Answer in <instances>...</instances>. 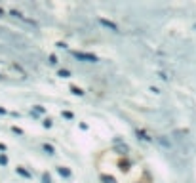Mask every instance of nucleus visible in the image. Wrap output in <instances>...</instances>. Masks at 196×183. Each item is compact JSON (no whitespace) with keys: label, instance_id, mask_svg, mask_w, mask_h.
<instances>
[{"label":"nucleus","instance_id":"nucleus-1","mask_svg":"<svg viewBox=\"0 0 196 183\" xmlns=\"http://www.w3.org/2000/svg\"><path fill=\"white\" fill-rule=\"evenodd\" d=\"M72 55H74L76 59H80V61H86V63H95L97 61V55L90 54V52H72Z\"/></svg>","mask_w":196,"mask_h":183},{"label":"nucleus","instance_id":"nucleus-2","mask_svg":"<svg viewBox=\"0 0 196 183\" xmlns=\"http://www.w3.org/2000/svg\"><path fill=\"white\" fill-rule=\"evenodd\" d=\"M99 23L103 25V27H107V29L114 31V33H118V31H120V29H118V25H116V23H112V21H108V19H103V17H99Z\"/></svg>","mask_w":196,"mask_h":183},{"label":"nucleus","instance_id":"nucleus-3","mask_svg":"<svg viewBox=\"0 0 196 183\" xmlns=\"http://www.w3.org/2000/svg\"><path fill=\"white\" fill-rule=\"evenodd\" d=\"M10 13H12L13 17H17V19H21V21H25V23H31V25H34V27H36V23H34V21H33V19H29V17H25L21 12H17V10H12Z\"/></svg>","mask_w":196,"mask_h":183},{"label":"nucleus","instance_id":"nucleus-4","mask_svg":"<svg viewBox=\"0 0 196 183\" xmlns=\"http://www.w3.org/2000/svg\"><path fill=\"white\" fill-rule=\"evenodd\" d=\"M57 174H59L61 178H67V179L72 175V172L69 170V168H65V166H59V168H57Z\"/></svg>","mask_w":196,"mask_h":183},{"label":"nucleus","instance_id":"nucleus-5","mask_svg":"<svg viewBox=\"0 0 196 183\" xmlns=\"http://www.w3.org/2000/svg\"><path fill=\"white\" fill-rule=\"evenodd\" d=\"M15 172H17L19 175H23V178H27V179H31V178H33V174L29 172V170H25L23 166H17V168H15Z\"/></svg>","mask_w":196,"mask_h":183},{"label":"nucleus","instance_id":"nucleus-6","mask_svg":"<svg viewBox=\"0 0 196 183\" xmlns=\"http://www.w3.org/2000/svg\"><path fill=\"white\" fill-rule=\"evenodd\" d=\"M101 181L103 183H116V179L112 175H107V174H101Z\"/></svg>","mask_w":196,"mask_h":183},{"label":"nucleus","instance_id":"nucleus-7","mask_svg":"<svg viewBox=\"0 0 196 183\" xmlns=\"http://www.w3.org/2000/svg\"><path fill=\"white\" fill-rule=\"evenodd\" d=\"M70 92H72L74 95H84V90H82L80 86H74V84L70 86Z\"/></svg>","mask_w":196,"mask_h":183},{"label":"nucleus","instance_id":"nucleus-8","mask_svg":"<svg viewBox=\"0 0 196 183\" xmlns=\"http://www.w3.org/2000/svg\"><path fill=\"white\" fill-rule=\"evenodd\" d=\"M57 76H61V78H69L70 73L67 71V69H59V71H57Z\"/></svg>","mask_w":196,"mask_h":183},{"label":"nucleus","instance_id":"nucleus-9","mask_svg":"<svg viewBox=\"0 0 196 183\" xmlns=\"http://www.w3.org/2000/svg\"><path fill=\"white\" fill-rule=\"evenodd\" d=\"M137 136H139L143 141H150V137L147 136V132H143V130H137Z\"/></svg>","mask_w":196,"mask_h":183},{"label":"nucleus","instance_id":"nucleus-10","mask_svg":"<svg viewBox=\"0 0 196 183\" xmlns=\"http://www.w3.org/2000/svg\"><path fill=\"white\" fill-rule=\"evenodd\" d=\"M42 112H44V107H42V105H34L33 107V115H42Z\"/></svg>","mask_w":196,"mask_h":183},{"label":"nucleus","instance_id":"nucleus-11","mask_svg":"<svg viewBox=\"0 0 196 183\" xmlns=\"http://www.w3.org/2000/svg\"><path fill=\"white\" fill-rule=\"evenodd\" d=\"M120 170L122 172H128L129 170V162H128V160H122V162H120Z\"/></svg>","mask_w":196,"mask_h":183},{"label":"nucleus","instance_id":"nucleus-12","mask_svg":"<svg viewBox=\"0 0 196 183\" xmlns=\"http://www.w3.org/2000/svg\"><path fill=\"white\" fill-rule=\"evenodd\" d=\"M44 151H46L48 154H55V149H53V145H48V143H46V145H44Z\"/></svg>","mask_w":196,"mask_h":183},{"label":"nucleus","instance_id":"nucleus-13","mask_svg":"<svg viewBox=\"0 0 196 183\" xmlns=\"http://www.w3.org/2000/svg\"><path fill=\"white\" fill-rule=\"evenodd\" d=\"M61 115H63L65 118H69V120H72V118H74V115H72V112H70V111H63V112H61Z\"/></svg>","mask_w":196,"mask_h":183},{"label":"nucleus","instance_id":"nucleus-14","mask_svg":"<svg viewBox=\"0 0 196 183\" xmlns=\"http://www.w3.org/2000/svg\"><path fill=\"white\" fill-rule=\"evenodd\" d=\"M42 183H53V181H52V178H50L48 174H42Z\"/></svg>","mask_w":196,"mask_h":183},{"label":"nucleus","instance_id":"nucleus-15","mask_svg":"<svg viewBox=\"0 0 196 183\" xmlns=\"http://www.w3.org/2000/svg\"><path fill=\"white\" fill-rule=\"evenodd\" d=\"M0 164H2V166L8 164V157H6V154H0Z\"/></svg>","mask_w":196,"mask_h":183},{"label":"nucleus","instance_id":"nucleus-16","mask_svg":"<svg viewBox=\"0 0 196 183\" xmlns=\"http://www.w3.org/2000/svg\"><path fill=\"white\" fill-rule=\"evenodd\" d=\"M52 124H53L52 118H46V120H44V128H52Z\"/></svg>","mask_w":196,"mask_h":183},{"label":"nucleus","instance_id":"nucleus-17","mask_svg":"<svg viewBox=\"0 0 196 183\" xmlns=\"http://www.w3.org/2000/svg\"><path fill=\"white\" fill-rule=\"evenodd\" d=\"M12 132H13V133H17V136H23V130H21V128H17V126H13V128H12Z\"/></svg>","mask_w":196,"mask_h":183},{"label":"nucleus","instance_id":"nucleus-18","mask_svg":"<svg viewBox=\"0 0 196 183\" xmlns=\"http://www.w3.org/2000/svg\"><path fill=\"white\" fill-rule=\"evenodd\" d=\"M50 65H57V57L55 55H50Z\"/></svg>","mask_w":196,"mask_h":183},{"label":"nucleus","instance_id":"nucleus-19","mask_svg":"<svg viewBox=\"0 0 196 183\" xmlns=\"http://www.w3.org/2000/svg\"><path fill=\"white\" fill-rule=\"evenodd\" d=\"M0 151H2V153L6 151V145H4V143H0Z\"/></svg>","mask_w":196,"mask_h":183},{"label":"nucleus","instance_id":"nucleus-20","mask_svg":"<svg viewBox=\"0 0 196 183\" xmlns=\"http://www.w3.org/2000/svg\"><path fill=\"white\" fill-rule=\"evenodd\" d=\"M4 112H6V109H2V107H0V115H4Z\"/></svg>","mask_w":196,"mask_h":183},{"label":"nucleus","instance_id":"nucleus-21","mask_svg":"<svg viewBox=\"0 0 196 183\" xmlns=\"http://www.w3.org/2000/svg\"><path fill=\"white\" fill-rule=\"evenodd\" d=\"M0 16H4V10L2 8H0Z\"/></svg>","mask_w":196,"mask_h":183}]
</instances>
